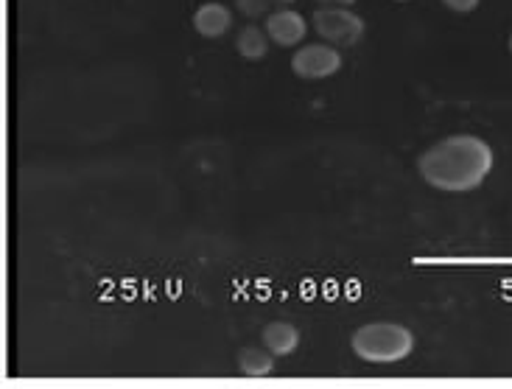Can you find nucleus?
Instances as JSON below:
<instances>
[{
	"label": "nucleus",
	"instance_id": "nucleus-14",
	"mask_svg": "<svg viewBox=\"0 0 512 389\" xmlns=\"http://www.w3.org/2000/svg\"><path fill=\"white\" fill-rule=\"evenodd\" d=\"M395 3H406V0H395Z\"/></svg>",
	"mask_w": 512,
	"mask_h": 389
},
{
	"label": "nucleus",
	"instance_id": "nucleus-1",
	"mask_svg": "<svg viewBox=\"0 0 512 389\" xmlns=\"http://www.w3.org/2000/svg\"><path fill=\"white\" fill-rule=\"evenodd\" d=\"M417 171L437 191L465 194L493 171V149L476 135H448L420 154Z\"/></svg>",
	"mask_w": 512,
	"mask_h": 389
},
{
	"label": "nucleus",
	"instance_id": "nucleus-11",
	"mask_svg": "<svg viewBox=\"0 0 512 389\" xmlns=\"http://www.w3.org/2000/svg\"><path fill=\"white\" fill-rule=\"evenodd\" d=\"M445 6L451 9V12H457V14H468L473 12L482 0H443Z\"/></svg>",
	"mask_w": 512,
	"mask_h": 389
},
{
	"label": "nucleus",
	"instance_id": "nucleus-9",
	"mask_svg": "<svg viewBox=\"0 0 512 389\" xmlns=\"http://www.w3.org/2000/svg\"><path fill=\"white\" fill-rule=\"evenodd\" d=\"M236 51L244 59H263V56L269 54V34H266V28H258V26H244L241 31L236 34Z\"/></svg>",
	"mask_w": 512,
	"mask_h": 389
},
{
	"label": "nucleus",
	"instance_id": "nucleus-7",
	"mask_svg": "<svg viewBox=\"0 0 512 389\" xmlns=\"http://www.w3.org/2000/svg\"><path fill=\"white\" fill-rule=\"evenodd\" d=\"M263 348L272 350L275 356H289L300 345V331L291 322H269L263 328Z\"/></svg>",
	"mask_w": 512,
	"mask_h": 389
},
{
	"label": "nucleus",
	"instance_id": "nucleus-2",
	"mask_svg": "<svg viewBox=\"0 0 512 389\" xmlns=\"http://www.w3.org/2000/svg\"><path fill=\"white\" fill-rule=\"evenodd\" d=\"M350 348L361 362L395 364L412 356L415 336L398 322H370L350 336Z\"/></svg>",
	"mask_w": 512,
	"mask_h": 389
},
{
	"label": "nucleus",
	"instance_id": "nucleus-5",
	"mask_svg": "<svg viewBox=\"0 0 512 389\" xmlns=\"http://www.w3.org/2000/svg\"><path fill=\"white\" fill-rule=\"evenodd\" d=\"M266 34L269 40L277 42L280 48H294L305 40L308 34V23L300 12L294 9H280V12L266 17Z\"/></svg>",
	"mask_w": 512,
	"mask_h": 389
},
{
	"label": "nucleus",
	"instance_id": "nucleus-3",
	"mask_svg": "<svg viewBox=\"0 0 512 389\" xmlns=\"http://www.w3.org/2000/svg\"><path fill=\"white\" fill-rule=\"evenodd\" d=\"M314 31L336 48H353L364 37V20L345 6H322L311 17Z\"/></svg>",
	"mask_w": 512,
	"mask_h": 389
},
{
	"label": "nucleus",
	"instance_id": "nucleus-15",
	"mask_svg": "<svg viewBox=\"0 0 512 389\" xmlns=\"http://www.w3.org/2000/svg\"><path fill=\"white\" fill-rule=\"evenodd\" d=\"M510 51H512V37H510Z\"/></svg>",
	"mask_w": 512,
	"mask_h": 389
},
{
	"label": "nucleus",
	"instance_id": "nucleus-13",
	"mask_svg": "<svg viewBox=\"0 0 512 389\" xmlns=\"http://www.w3.org/2000/svg\"><path fill=\"white\" fill-rule=\"evenodd\" d=\"M272 3H294V0H272Z\"/></svg>",
	"mask_w": 512,
	"mask_h": 389
},
{
	"label": "nucleus",
	"instance_id": "nucleus-6",
	"mask_svg": "<svg viewBox=\"0 0 512 389\" xmlns=\"http://www.w3.org/2000/svg\"><path fill=\"white\" fill-rule=\"evenodd\" d=\"M233 26V12L224 3H205L199 6L194 14L196 34L208 37V40H219Z\"/></svg>",
	"mask_w": 512,
	"mask_h": 389
},
{
	"label": "nucleus",
	"instance_id": "nucleus-8",
	"mask_svg": "<svg viewBox=\"0 0 512 389\" xmlns=\"http://www.w3.org/2000/svg\"><path fill=\"white\" fill-rule=\"evenodd\" d=\"M275 353L266 348H241L238 350V370L250 378H263L275 370Z\"/></svg>",
	"mask_w": 512,
	"mask_h": 389
},
{
	"label": "nucleus",
	"instance_id": "nucleus-4",
	"mask_svg": "<svg viewBox=\"0 0 512 389\" xmlns=\"http://www.w3.org/2000/svg\"><path fill=\"white\" fill-rule=\"evenodd\" d=\"M342 68V54L336 45H303L297 54L291 56V70L305 82H319L328 79Z\"/></svg>",
	"mask_w": 512,
	"mask_h": 389
},
{
	"label": "nucleus",
	"instance_id": "nucleus-10",
	"mask_svg": "<svg viewBox=\"0 0 512 389\" xmlns=\"http://www.w3.org/2000/svg\"><path fill=\"white\" fill-rule=\"evenodd\" d=\"M238 12L244 14L247 20H258L263 14H269V6H272V0H236Z\"/></svg>",
	"mask_w": 512,
	"mask_h": 389
},
{
	"label": "nucleus",
	"instance_id": "nucleus-12",
	"mask_svg": "<svg viewBox=\"0 0 512 389\" xmlns=\"http://www.w3.org/2000/svg\"><path fill=\"white\" fill-rule=\"evenodd\" d=\"M319 6H350V3H356V0H317Z\"/></svg>",
	"mask_w": 512,
	"mask_h": 389
}]
</instances>
